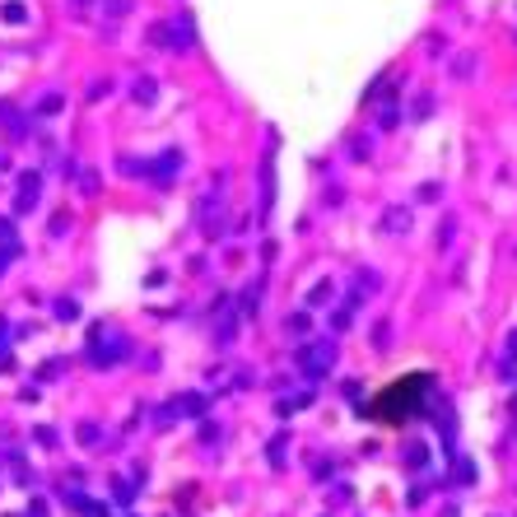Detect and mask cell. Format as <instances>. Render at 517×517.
I'll return each instance as SVG.
<instances>
[{
    "label": "cell",
    "instance_id": "obj_1",
    "mask_svg": "<svg viewBox=\"0 0 517 517\" xmlns=\"http://www.w3.org/2000/svg\"><path fill=\"white\" fill-rule=\"evenodd\" d=\"M424 392H429V373H410L406 382H392L368 401V420L377 424H406L415 410L424 406Z\"/></svg>",
    "mask_w": 517,
    "mask_h": 517
}]
</instances>
